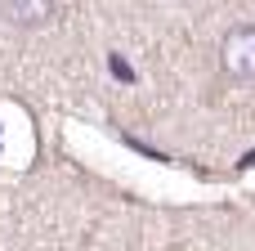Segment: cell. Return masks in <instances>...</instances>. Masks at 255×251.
I'll return each mask as SVG.
<instances>
[{"label": "cell", "instance_id": "cell-1", "mask_svg": "<svg viewBox=\"0 0 255 251\" xmlns=\"http://www.w3.org/2000/svg\"><path fill=\"white\" fill-rule=\"evenodd\" d=\"M220 63L233 81H255V22H238L220 40Z\"/></svg>", "mask_w": 255, "mask_h": 251}, {"label": "cell", "instance_id": "cell-2", "mask_svg": "<svg viewBox=\"0 0 255 251\" xmlns=\"http://www.w3.org/2000/svg\"><path fill=\"white\" fill-rule=\"evenodd\" d=\"M0 18L9 27L31 31V27H45L54 18V0H0Z\"/></svg>", "mask_w": 255, "mask_h": 251}]
</instances>
